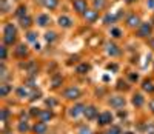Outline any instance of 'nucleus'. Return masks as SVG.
Segmentation results:
<instances>
[{"label": "nucleus", "instance_id": "c9c22d12", "mask_svg": "<svg viewBox=\"0 0 154 134\" xmlns=\"http://www.w3.org/2000/svg\"><path fill=\"white\" fill-rule=\"evenodd\" d=\"M28 40H29V42H34V40H35V34H34V32H29V34H28Z\"/></svg>", "mask_w": 154, "mask_h": 134}, {"label": "nucleus", "instance_id": "4be33fe9", "mask_svg": "<svg viewBox=\"0 0 154 134\" xmlns=\"http://www.w3.org/2000/svg\"><path fill=\"white\" fill-rule=\"evenodd\" d=\"M108 54H110V56H117V54H119V49H117V46H116V45H108Z\"/></svg>", "mask_w": 154, "mask_h": 134}, {"label": "nucleus", "instance_id": "e433bc0d", "mask_svg": "<svg viewBox=\"0 0 154 134\" xmlns=\"http://www.w3.org/2000/svg\"><path fill=\"white\" fill-rule=\"evenodd\" d=\"M2 60H6V48L2 46Z\"/></svg>", "mask_w": 154, "mask_h": 134}, {"label": "nucleus", "instance_id": "b1692460", "mask_svg": "<svg viewBox=\"0 0 154 134\" xmlns=\"http://www.w3.org/2000/svg\"><path fill=\"white\" fill-rule=\"evenodd\" d=\"M17 96H19V97H22V99H23V97H28V96H29V93H28V89H26L25 86H22V88H19V89H17Z\"/></svg>", "mask_w": 154, "mask_h": 134}, {"label": "nucleus", "instance_id": "5701e85b", "mask_svg": "<svg viewBox=\"0 0 154 134\" xmlns=\"http://www.w3.org/2000/svg\"><path fill=\"white\" fill-rule=\"evenodd\" d=\"M43 5L46 8H49V10H54L57 6V0H43Z\"/></svg>", "mask_w": 154, "mask_h": 134}, {"label": "nucleus", "instance_id": "f03ea898", "mask_svg": "<svg viewBox=\"0 0 154 134\" xmlns=\"http://www.w3.org/2000/svg\"><path fill=\"white\" fill-rule=\"evenodd\" d=\"M113 119H114V117H113L111 111H103V113L99 114V117H97V123L100 125V127H106V125H111Z\"/></svg>", "mask_w": 154, "mask_h": 134}, {"label": "nucleus", "instance_id": "ddd939ff", "mask_svg": "<svg viewBox=\"0 0 154 134\" xmlns=\"http://www.w3.org/2000/svg\"><path fill=\"white\" fill-rule=\"evenodd\" d=\"M59 25L63 26V28H69V26H71V19L66 17V15H62L59 19Z\"/></svg>", "mask_w": 154, "mask_h": 134}, {"label": "nucleus", "instance_id": "a878e982", "mask_svg": "<svg viewBox=\"0 0 154 134\" xmlns=\"http://www.w3.org/2000/svg\"><path fill=\"white\" fill-rule=\"evenodd\" d=\"M45 40H46L48 43L54 42V40H56V32H46V34H45Z\"/></svg>", "mask_w": 154, "mask_h": 134}, {"label": "nucleus", "instance_id": "2f4dec72", "mask_svg": "<svg viewBox=\"0 0 154 134\" xmlns=\"http://www.w3.org/2000/svg\"><path fill=\"white\" fill-rule=\"evenodd\" d=\"M79 134H91V130L86 128V127H82V128L79 130Z\"/></svg>", "mask_w": 154, "mask_h": 134}, {"label": "nucleus", "instance_id": "9b49d317", "mask_svg": "<svg viewBox=\"0 0 154 134\" xmlns=\"http://www.w3.org/2000/svg\"><path fill=\"white\" fill-rule=\"evenodd\" d=\"M11 91H13V86L11 85H8V83H2V85H0V96H2V97H6Z\"/></svg>", "mask_w": 154, "mask_h": 134}, {"label": "nucleus", "instance_id": "7c9ffc66", "mask_svg": "<svg viewBox=\"0 0 154 134\" xmlns=\"http://www.w3.org/2000/svg\"><path fill=\"white\" fill-rule=\"evenodd\" d=\"M94 6L100 10V8H103V6H105V0H96V2H94Z\"/></svg>", "mask_w": 154, "mask_h": 134}, {"label": "nucleus", "instance_id": "4468645a", "mask_svg": "<svg viewBox=\"0 0 154 134\" xmlns=\"http://www.w3.org/2000/svg\"><path fill=\"white\" fill-rule=\"evenodd\" d=\"M142 88H143V91H147V93H154V83L151 80H145Z\"/></svg>", "mask_w": 154, "mask_h": 134}, {"label": "nucleus", "instance_id": "f8f14e48", "mask_svg": "<svg viewBox=\"0 0 154 134\" xmlns=\"http://www.w3.org/2000/svg\"><path fill=\"white\" fill-rule=\"evenodd\" d=\"M143 102H145V99H143L142 94H134V96H133V105H134V106L140 108V106L143 105Z\"/></svg>", "mask_w": 154, "mask_h": 134}, {"label": "nucleus", "instance_id": "a19ab883", "mask_svg": "<svg viewBox=\"0 0 154 134\" xmlns=\"http://www.w3.org/2000/svg\"><path fill=\"white\" fill-rule=\"evenodd\" d=\"M151 48H154V39L151 40Z\"/></svg>", "mask_w": 154, "mask_h": 134}, {"label": "nucleus", "instance_id": "1a4fd4ad", "mask_svg": "<svg viewBox=\"0 0 154 134\" xmlns=\"http://www.w3.org/2000/svg\"><path fill=\"white\" fill-rule=\"evenodd\" d=\"M72 6H74V10L79 11V13L86 11V2L85 0H74V2H72Z\"/></svg>", "mask_w": 154, "mask_h": 134}, {"label": "nucleus", "instance_id": "f257e3e1", "mask_svg": "<svg viewBox=\"0 0 154 134\" xmlns=\"http://www.w3.org/2000/svg\"><path fill=\"white\" fill-rule=\"evenodd\" d=\"M3 42L6 45H13L15 42V28L11 23H8L3 29Z\"/></svg>", "mask_w": 154, "mask_h": 134}, {"label": "nucleus", "instance_id": "f704fd0d", "mask_svg": "<svg viewBox=\"0 0 154 134\" xmlns=\"http://www.w3.org/2000/svg\"><path fill=\"white\" fill-rule=\"evenodd\" d=\"M130 79H131V82H137L139 76H137V74H130Z\"/></svg>", "mask_w": 154, "mask_h": 134}, {"label": "nucleus", "instance_id": "72a5a7b5", "mask_svg": "<svg viewBox=\"0 0 154 134\" xmlns=\"http://www.w3.org/2000/svg\"><path fill=\"white\" fill-rule=\"evenodd\" d=\"M111 34L114 35V37H120V35H122V31H120V29H117V28H114V29L111 31Z\"/></svg>", "mask_w": 154, "mask_h": 134}, {"label": "nucleus", "instance_id": "20e7f679", "mask_svg": "<svg viewBox=\"0 0 154 134\" xmlns=\"http://www.w3.org/2000/svg\"><path fill=\"white\" fill-rule=\"evenodd\" d=\"M85 108H86V106L83 103H76L74 106H71V108H69V117L77 119L79 116H82L85 113Z\"/></svg>", "mask_w": 154, "mask_h": 134}, {"label": "nucleus", "instance_id": "412c9836", "mask_svg": "<svg viewBox=\"0 0 154 134\" xmlns=\"http://www.w3.org/2000/svg\"><path fill=\"white\" fill-rule=\"evenodd\" d=\"M126 22H128L130 26H137V25H139V17H137V15H130Z\"/></svg>", "mask_w": 154, "mask_h": 134}, {"label": "nucleus", "instance_id": "a211bd4d", "mask_svg": "<svg viewBox=\"0 0 154 134\" xmlns=\"http://www.w3.org/2000/svg\"><path fill=\"white\" fill-rule=\"evenodd\" d=\"M26 46L25 45H19L17 46V49H15V56H19V57H23V56H26Z\"/></svg>", "mask_w": 154, "mask_h": 134}, {"label": "nucleus", "instance_id": "393cba45", "mask_svg": "<svg viewBox=\"0 0 154 134\" xmlns=\"http://www.w3.org/2000/svg\"><path fill=\"white\" fill-rule=\"evenodd\" d=\"M28 130H29V125H28V122H23V120H22V122L19 123V131H20V133H26Z\"/></svg>", "mask_w": 154, "mask_h": 134}, {"label": "nucleus", "instance_id": "7ed1b4c3", "mask_svg": "<svg viewBox=\"0 0 154 134\" xmlns=\"http://www.w3.org/2000/svg\"><path fill=\"white\" fill-rule=\"evenodd\" d=\"M125 103H126V100H125V97H123V96H113L111 99L108 100V105L113 106V108H116V110L123 108Z\"/></svg>", "mask_w": 154, "mask_h": 134}, {"label": "nucleus", "instance_id": "58836bf2", "mask_svg": "<svg viewBox=\"0 0 154 134\" xmlns=\"http://www.w3.org/2000/svg\"><path fill=\"white\" fill-rule=\"evenodd\" d=\"M150 108H151V111L154 113V99H153V100L150 102Z\"/></svg>", "mask_w": 154, "mask_h": 134}, {"label": "nucleus", "instance_id": "2eb2a0df", "mask_svg": "<svg viewBox=\"0 0 154 134\" xmlns=\"http://www.w3.org/2000/svg\"><path fill=\"white\" fill-rule=\"evenodd\" d=\"M89 68H91V66H89L88 63H80V65L76 68V73H79V74H86L88 71H89Z\"/></svg>", "mask_w": 154, "mask_h": 134}, {"label": "nucleus", "instance_id": "473e14b6", "mask_svg": "<svg viewBox=\"0 0 154 134\" xmlns=\"http://www.w3.org/2000/svg\"><path fill=\"white\" fill-rule=\"evenodd\" d=\"M8 114H10V113H8V110H6V108H3V110H2V122H6Z\"/></svg>", "mask_w": 154, "mask_h": 134}, {"label": "nucleus", "instance_id": "cd10ccee", "mask_svg": "<svg viewBox=\"0 0 154 134\" xmlns=\"http://www.w3.org/2000/svg\"><path fill=\"white\" fill-rule=\"evenodd\" d=\"M25 13H26V8H25V6H20L19 10H17L15 15H17V17H20V19H22V17H23V14H25Z\"/></svg>", "mask_w": 154, "mask_h": 134}, {"label": "nucleus", "instance_id": "dca6fc26", "mask_svg": "<svg viewBox=\"0 0 154 134\" xmlns=\"http://www.w3.org/2000/svg\"><path fill=\"white\" fill-rule=\"evenodd\" d=\"M62 82H63L62 76H54V77L51 79V85H52V88H59V86L62 85Z\"/></svg>", "mask_w": 154, "mask_h": 134}, {"label": "nucleus", "instance_id": "c85d7f7f", "mask_svg": "<svg viewBox=\"0 0 154 134\" xmlns=\"http://www.w3.org/2000/svg\"><path fill=\"white\" fill-rule=\"evenodd\" d=\"M25 86H29V88H34L35 86V80H34V77H31V79H28L25 82Z\"/></svg>", "mask_w": 154, "mask_h": 134}, {"label": "nucleus", "instance_id": "aec40b11", "mask_svg": "<svg viewBox=\"0 0 154 134\" xmlns=\"http://www.w3.org/2000/svg\"><path fill=\"white\" fill-rule=\"evenodd\" d=\"M105 134H122V130H120V127H117V125H113L111 128H108V131Z\"/></svg>", "mask_w": 154, "mask_h": 134}, {"label": "nucleus", "instance_id": "c756f323", "mask_svg": "<svg viewBox=\"0 0 154 134\" xmlns=\"http://www.w3.org/2000/svg\"><path fill=\"white\" fill-rule=\"evenodd\" d=\"M40 96H42V93H40V91H32V93H31V100L40 99Z\"/></svg>", "mask_w": 154, "mask_h": 134}, {"label": "nucleus", "instance_id": "bb28decb", "mask_svg": "<svg viewBox=\"0 0 154 134\" xmlns=\"http://www.w3.org/2000/svg\"><path fill=\"white\" fill-rule=\"evenodd\" d=\"M20 25L23 26V28H28V26L31 25V19H29V17H22V19H20Z\"/></svg>", "mask_w": 154, "mask_h": 134}, {"label": "nucleus", "instance_id": "79ce46f5", "mask_svg": "<svg viewBox=\"0 0 154 134\" xmlns=\"http://www.w3.org/2000/svg\"><path fill=\"white\" fill-rule=\"evenodd\" d=\"M128 2H134V0H128Z\"/></svg>", "mask_w": 154, "mask_h": 134}, {"label": "nucleus", "instance_id": "37998d69", "mask_svg": "<svg viewBox=\"0 0 154 134\" xmlns=\"http://www.w3.org/2000/svg\"><path fill=\"white\" fill-rule=\"evenodd\" d=\"M148 134H154V133H148Z\"/></svg>", "mask_w": 154, "mask_h": 134}, {"label": "nucleus", "instance_id": "0eeeda50", "mask_svg": "<svg viewBox=\"0 0 154 134\" xmlns=\"http://www.w3.org/2000/svg\"><path fill=\"white\" fill-rule=\"evenodd\" d=\"M51 119H52V111H51V110H42V111H40V114H39V120H40V122L46 123V122H49Z\"/></svg>", "mask_w": 154, "mask_h": 134}, {"label": "nucleus", "instance_id": "6e6552de", "mask_svg": "<svg viewBox=\"0 0 154 134\" xmlns=\"http://www.w3.org/2000/svg\"><path fill=\"white\" fill-rule=\"evenodd\" d=\"M34 133L35 134H46V131H48V127H46V123L45 122H37L34 125Z\"/></svg>", "mask_w": 154, "mask_h": 134}, {"label": "nucleus", "instance_id": "39448f33", "mask_svg": "<svg viewBox=\"0 0 154 134\" xmlns=\"http://www.w3.org/2000/svg\"><path fill=\"white\" fill-rule=\"evenodd\" d=\"M63 97H65V99H69V100H76L80 97V89L77 86H71V88L63 91Z\"/></svg>", "mask_w": 154, "mask_h": 134}, {"label": "nucleus", "instance_id": "f3484780", "mask_svg": "<svg viewBox=\"0 0 154 134\" xmlns=\"http://www.w3.org/2000/svg\"><path fill=\"white\" fill-rule=\"evenodd\" d=\"M37 23H39L40 26H46V25L49 23V17H48V15H45V14L39 15V17H37Z\"/></svg>", "mask_w": 154, "mask_h": 134}, {"label": "nucleus", "instance_id": "9d476101", "mask_svg": "<svg viewBox=\"0 0 154 134\" xmlns=\"http://www.w3.org/2000/svg\"><path fill=\"white\" fill-rule=\"evenodd\" d=\"M151 34V25L150 23H143L139 28V37H147Z\"/></svg>", "mask_w": 154, "mask_h": 134}, {"label": "nucleus", "instance_id": "6ab92c4d", "mask_svg": "<svg viewBox=\"0 0 154 134\" xmlns=\"http://www.w3.org/2000/svg\"><path fill=\"white\" fill-rule=\"evenodd\" d=\"M85 17L88 22H94L97 19V11H86L85 13Z\"/></svg>", "mask_w": 154, "mask_h": 134}, {"label": "nucleus", "instance_id": "423d86ee", "mask_svg": "<svg viewBox=\"0 0 154 134\" xmlns=\"http://www.w3.org/2000/svg\"><path fill=\"white\" fill-rule=\"evenodd\" d=\"M99 114H100V113H99V110L96 108L94 105L86 106V108H85V113H83V116H85V117H86L88 120H94V119H97V117H99Z\"/></svg>", "mask_w": 154, "mask_h": 134}, {"label": "nucleus", "instance_id": "ea45409f", "mask_svg": "<svg viewBox=\"0 0 154 134\" xmlns=\"http://www.w3.org/2000/svg\"><path fill=\"white\" fill-rule=\"evenodd\" d=\"M123 134H134L133 131H126V133H123Z\"/></svg>", "mask_w": 154, "mask_h": 134}, {"label": "nucleus", "instance_id": "4c0bfd02", "mask_svg": "<svg viewBox=\"0 0 154 134\" xmlns=\"http://www.w3.org/2000/svg\"><path fill=\"white\" fill-rule=\"evenodd\" d=\"M108 69H113V71H116V69H117V65H114V63H113V65H108Z\"/></svg>", "mask_w": 154, "mask_h": 134}]
</instances>
